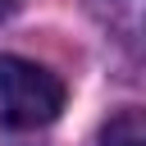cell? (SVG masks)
I'll return each instance as SVG.
<instances>
[{"instance_id":"obj_1","label":"cell","mask_w":146,"mask_h":146,"mask_svg":"<svg viewBox=\"0 0 146 146\" xmlns=\"http://www.w3.org/2000/svg\"><path fill=\"white\" fill-rule=\"evenodd\" d=\"M64 110V82L18 55H0V123L5 128H41Z\"/></svg>"},{"instance_id":"obj_2","label":"cell","mask_w":146,"mask_h":146,"mask_svg":"<svg viewBox=\"0 0 146 146\" xmlns=\"http://www.w3.org/2000/svg\"><path fill=\"white\" fill-rule=\"evenodd\" d=\"M100 146H146V110H123L105 123Z\"/></svg>"},{"instance_id":"obj_3","label":"cell","mask_w":146,"mask_h":146,"mask_svg":"<svg viewBox=\"0 0 146 146\" xmlns=\"http://www.w3.org/2000/svg\"><path fill=\"white\" fill-rule=\"evenodd\" d=\"M5 14H9V0H0V18H5Z\"/></svg>"}]
</instances>
